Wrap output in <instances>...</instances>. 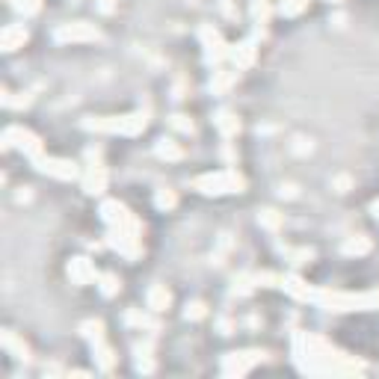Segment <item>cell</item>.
Wrapping results in <instances>:
<instances>
[{
	"instance_id": "6da1fadb",
	"label": "cell",
	"mask_w": 379,
	"mask_h": 379,
	"mask_svg": "<svg viewBox=\"0 0 379 379\" xmlns=\"http://www.w3.org/2000/svg\"><path fill=\"white\" fill-rule=\"evenodd\" d=\"M291 353H294V365L309 376H347V373L365 370V365L356 356L341 353L326 338L311 332H297Z\"/></svg>"
},
{
	"instance_id": "7a4b0ae2",
	"label": "cell",
	"mask_w": 379,
	"mask_h": 379,
	"mask_svg": "<svg viewBox=\"0 0 379 379\" xmlns=\"http://www.w3.org/2000/svg\"><path fill=\"white\" fill-rule=\"evenodd\" d=\"M80 128L89 134H122V137H139L149 128V113L137 110L128 116H89L80 122Z\"/></svg>"
},
{
	"instance_id": "3957f363",
	"label": "cell",
	"mask_w": 379,
	"mask_h": 379,
	"mask_svg": "<svg viewBox=\"0 0 379 379\" xmlns=\"http://www.w3.org/2000/svg\"><path fill=\"white\" fill-rule=\"evenodd\" d=\"M314 305L326 311H370L379 309V287L365 294H347V291H329V287H317Z\"/></svg>"
},
{
	"instance_id": "277c9868",
	"label": "cell",
	"mask_w": 379,
	"mask_h": 379,
	"mask_svg": "<svg viewBox=\"0 0 379 379\" xmlns=\"http://www.w3.org/2000/svg\"><path fill=\"white\" fill-rule=\"evenodd\" d=\"M193 190L202 196H228V193H243L246 190V178L228 166V169H216V172H205L193 178Z\"/></svg>"
},
{
	"instance_id": "5b68a950",
	"label": "cell",
	"mask_w": 379,
	"mask_h": 379,
	"mask_svg": "<svg viewBox=\"0 0 379 379\" xmlns=\"http://www.w3.org/2000/svg\"><path fill=\"white\" fill-rule=\"evenodd\" d=\"M0 142H4V149H15V151H21L27 154L30 160L36 157H42L45 154V142L39 134H33L30 128H21V124H9V128L4 131V137H0Z\"/></svg>"
},
{
	"instance_id": "8992f818",
	"label": "cell",
	"mask_w": 379,
	"mask_h": 379,
	"mask_svg": "<svg viewBox=\"0 0 379 379\" xmlns=\"http://www.w3.org/2000/svg\"><path fill=\"white\" fill-rule=\"evenodd\" d=\"M198 42H202V53H205V63L210 68H216L223 60H228V42L223 39V33L216 30L213 24H198Z\"/></svg>"
},
{
	"instance_id": "52a82bcc",
	"label": "cell",
	"mask_w": 379,
	"mask_h": 379,
	"mask_svg": "<svg viewBox=\"0 0 379 379\" xmlns=\"http://www.w3.org/2000/svg\"><path fill=\"white\" fill-rule=\"evenodd\" d=\"M107 246L119 252L122 258L137 261L142 255V231L137 228H110L107 231Z\"/></svg>"
},
{
	"instance_id": "ba28073f",
	"label": "cell",
	"mask_w": 379,
	"mask_h": 379,
	"mask_svg": "<svg viewBox=\"0 0 379 379\" xmlns=\"http://www.w3.org/2000/svg\"><path fill=\"white\" fill-rule=\"evenodd\" d=\"M33 169L48 175V178H57V181H78V178H83L80 166L75 164V160H65V157H48V154H42V157L33 160Z\"/></svg>"
},
{
	"instance_id": "9c48e42d",
	"label": "cell",
	"mask_w": 379,
	"mask_h": 379,
	"mask_svg": "<svg viewBox=\"0 0 379 379\" xmlns=\"http://www.w3.org/2000/svg\"><path fill=\"white\" fill-rule=\"evenodd\" d=\"M101 30L89 21H65L53 30V42L60 45H83V42H98Z\"/></svg>"
},
{
	"instance_id": "30bf717a",
	"label": "cell",
	"mask_w": 379,
	"mask_h": 379,
	"mask_svg": "<svg viewBox=\"0 0 379 379\" xmlns=\"http://www.w3.org/2000/svg\"><path fill=\"white\" fill-rule=\"evenodd\" d=\"M98 213H101V220L107 223V228H137V231H142V223L137 220V213H131V208L116 202V198L101 202Z\"/></svg>"
},
{
	"instance_id": "8fae6325",
	"label": "cell",
	"mask_w": 379,
	"mask_h": 379,
	"mask_svg": "<svg viewBox=\"0 0 379 379\" xmlns=\"http://www.w3.org/2000/svg\"><path fill=\"white\" fill-rule=\"evenodd\" d=\"M264 358H267V353H261V350L228 353V356H223V373L225 376H243V373H249L255 365H261Z\"/></svg>"
},
{
	"instance_id": "7c38bea8",
	"label": "cell",
	"mask_w": 379,
	"mask_h": 379,
	"mask_svg": "<svg viewBox=\"0 0 379 379\" xmlns=\"http://www.w3.org/2000/svg\"><path fill=\"white\" fill-rule=\"evenodd\" d=\"M65 276L71 284H78V287H86V284H95L98 282V267L92 258H86V255H78V258H71L65 264Z\"/></svg>"
},
{
	"instance_id": "4fadbf2b",
	"label": "cell",
	"mask_w": 379,
	"mask_h": 379,
	"mask_svg": "<svg viewBox=\"0 0 379 379\" xmlns=\"http://www.w3.org/2000/svg\"><path fill=\"white\" fill-rule=\"evenodd\" d=\"M228 60L234 63V68L243 71V68H252L258 63V39H243L237 45L228 48Z\"/></svg>"
},
{
	"instance_id": "5bb4252c",
	"label": "cell",
	"mask_w": 379,
	"mask_h": 379,
	"mask_svg": "<svg viewBox=\"0 0 379 379\" xmlns=\"http://www.w3.org/2000/svg\"><path fill=\"white\" fill-rule=\"evenodd\" d=\"M107 181H110V175H107V169L98 164H89L86 172H83V193L86 196H101L107 190Z\"/></svg>"
},
{
	"instance_id": "9a60e30c",
	"label": "cell",
	"mask_w": 379,
	"mask_h": 379,
	"mask_svg": "<svg viewBox=\"0 0 379 379\" xmlns=\"http://www.w3.org/2000/svg\"><path fill=\"white\" fill-rule=\"evenodd\" d=\"M282 287H284L287 297H294L299 302H314V297H317V287H311L299 276H282Z\"/></svg>"
},
{
	"instance_id": "2e32d148",
	"label": "cell",
	"mask_w": 379,
	"mask_h": 379,
	"mask_svg": "<svg viewBox=\"0 0 379 379\" xmlns=\"http://www.w3.org/2000/svg\"><path fill=\"white\" fill-rule=\"evenodd\" d=\"M27 39H30V30L24 24H6L4 30H0V48H4L6 53L24 48Z\"/></svg>"
},
{
	"instance_id": "e0dca14e",
	"label": "cell",
	"mask_w": 379,
	"mask_h": 379,
	"mask_svg": "<svg viewBox=\"0 0 379 379\" xmlns=\"http://www.w3.org/2000/svg\"><path fill=\"white\" fill-rule=\"evenodd\" d=\"M0 344H4V350L15 358V362H30V347L24 344V338H18L12 329H4V332H0Z\"/></svg>"
},
{
	"instance_id": "ac0fdd59",
	"label": "cell",
	"mask_w": 379,
	"mask_h": 379,
	"mask_svg": "<svg viewBox=\"0 0 379 379\" xmlns=\"http://www.w3.org/2000/svg\"><path fill=\"white\" fill-rule=\"evenodd\" d=\"M169 305H172V291H169V287L166 284H151L149 294H146V309L160 314V311H166Z\"/></svg>"
},
{
	"instance_id": "d6986e66",
	"label": "cell",
	"mask_w": 379,
	"mask_h": 379,
	"mask_svg": "<svg viewBox=\"0 0 379 379\" xmlns=\"http://www.w3.org/2000/svg\"><path fill=\"white\" fill-rule=\"evenodd\" d=\"M237 80H240V71H237V68H234V71L216 68V71H213V78H210V83H208V89H210V95H225Z\"/></svg>"
},
{
	"instance_id": "ffe728a7",
	"label": "cell",
	"mask_w": 379,
	"mask_h": 379,
	"mask_svg": "<svg viewBox=\"0 0 379 379\" xmlns=\"http://www.w3.org/2000/svg\"><path fill=\"white\" fill-rule=\"evenodd\" d=\"M213 124H216V131H220L223 139H234L240 134V119H237V113H231V110H220L213 116Z\"/></svg>"
},
{
	"instance_id": "44dd1931",
	"label": "cell",
	"mask_w": 379,
	"mask_h": 379,
	"mask_svg": "<svg viewBox=\"0 0 379 379\" xmlns=\"http://www.w3.org/2000/svg\"><path fill=\"white\" fill-rule=\"evenodd\" d=\"M154 154L160 160H166V164H178V160H184V149L178 146V142L172 137H160L154 142Z\"/></svg>"
},
{
	"instance_id": "7402d4cb",
	"label": "cell",
	"mask_w": 379,
	"mask_h": 379,
	"mask_svg": "<svg viewBox=\"0 0 379 379\" xmlns=\"http://www.w3.org/2000/svg\"><path fill=\"white\" fill-rule=\"evenodd\" d=\"M124 323H128V326H137L139 332H142V329H149V332H157V329H160V320L151 317L149 311H139V309L124 311Z\"/></svg>"
},
{
	"instance_id": "603a6c76",
	"label": "cell",
	"mask_w": 379,
	"mask_h": 379,
	"mask_svg": "<svg viewBox=\"0 0 379 379\" xmlns=\"http://www.w3.org/2000/svg\"><path fill=\"white\" fill-rule=\"evenodd\" d=\"M92 358H95V368L98 370H113L116 362H119V356L113 353V347L107 344V341H101V344L92 347Z\"/></svg>"
},
{
	"instance_id": "cb8c5ba5",
	"label": "cell",
	"mask_w": 379,
	"mask_h": 379,
	"mask_svg": "<svg viewBox=\"0 0 379 379\" xmlns=\"http://www.w3.org/2000/svg\"><path fill=\"white\" fill-rule=\"evenodd\" d=\"M373 249V243H370V237H365V234H356V237H347L344 243H341V252L344 255H356V258H362V255H368V252Z\"/></svg>"
},
{
	"instance_id": "d4e9b609",
	"label": "cell",
	"mask_w": 379,
	"mask_h": 379,
	"mask_svg": "<svg viewBox=\"0 0 379 379\" xmlns=\"http://www.w3.org/2000/svg\"><path fill=\"white\" fill-rule=\"evenodd\" d=\"M78 332H80V338L86 341L89 347H95V344H101V341H107V338H104V323H101V320H83Z\"/></svg>"
},
{
	"instance_id": "484cf974",
	"label": "cell",
	"mask_w": 379,
	"mask_h": 379,
	"mask_svg": "<svg viewBox=\"0 0 379 379\" xmlns=\"http://www.w3.org/2000/svg\"><path fill=\"white\" fill-rule=\"evenodd\" d=\"M151 350H154L151 341H139V344L134 347V356H137V370H139V373H151V370H154Z\"/></svg>"
},
{
	"instance_id": "4316f807",
	"label": "cell",
	"mask_w": 379,
	"mask_h": 379,
	"mask_svg": "<svg viewBox=\"0 0 379 379\" xmlns=\"http://www.w3.org/2000/svg\"><path fill=\"white\" fill-rule=\"evenodd\" d=\"M258 225L267 231H282L284 228V213H279L276 208H261L258 210Z\"/></svg>"
},
{
	"instance_id": "83f0119b",
	"label": "cell",
	"mask_w": 379,
	"mask_h": 379,
	"mask_svg": "<svg viewBox=\"0 0 379 379\" xmlns=\"http://www.w3.org/2000/svg\"><path fill=\"white\" fill-rule=\"evenodd\" d=\"M95 284H98V294H101L104 299H113V297H119V291H122V279H119L116 273H101Z\"/></svg>"
},
{
	"instance_id": "f1b7e54d",
	"label": "cell",
	"mask_w": 379,
	"mask_h": 379,
	"mask_svg": "<svg viewBox=\"0 0 379 379\" xmlns=\"http://www.w3.org/2000/svg\"><path fill=\"white\" fill-rule=\"evenodd\" d=\"M255 273H237L234 276V284H231V297H249L255 291Z\"/></svg>"
},
{
	"instance_id": "f546056e",
	"label": "cell",
	"mask_w": 379,
	"mask_h": 379,
	"mask_svg": "<svg viewBox=\"0 0 379 379\" xmlns=\"http://www.w3.org/2000/svg\"><path fill=\"white\" fill-rule=\"evenodd\" d=\"M9 6L21 18H33L42 12V0H9Z\"/></svg>"
},
{
	"instance_id": "4dcf8cb0",
	"label": "cell",
	"mask_w": 379,
	"mask_h": 379,
	"mask_svg": "<svg viewBox=\"0 0 379 379\" xmlns=\"http://www.w3.org/2000/svg\"><path fill=\"white\" fill-rule=\"evenodd\" d=\"M249 12H252V21H255V24H267L273 9H269V0H252Z\"/></svg>"
},
{
	"instance_id": "1f68e13d",
	"label": "cell",
	"mask_w": 379,
	"mask_h": 379,
	"mask_svg": "<svg viewBox=\"0 0 379 379\" xmlns=\"http://www.w3.org/2000/svg\"><path fill=\"white\" fill-rule=\"evenodd\" d=\"M30 101H33L30 95H24V92L21 95H12L9 89H4V98H0V104H4L6 110H24V107H30Z\"/></svg>"
},
{
	"instance_id": "d6a6232c",
	"label": "cell",
	"mask_w": 379,
	"mask_h": 379,
	"mask_svg": "<svg viewBox=\"0 0 379 379\" xmlns=\"http://www.w3.org/2000/svg\"><path fill=\"white\" fill-rule=\"evenodd\" d=\"M175 205H178L175 190L164 187V190H157V193H154V208H157V210H172Z\"/></svg>"
},
{
	"instance_id": "836d02e7",
	"label": "cell",
	"mask_w": 379,
	"mask_h": 379,
	"mask_svg": "<svg viewBox=\"0 0 379 379\" xmlns=\"http://www.w3.org/2000/svg\"><path fill=\"white\" fill-rule=\"evenodd\" d=\"M305 9H309V0H282L279 4V15H284V18H297Z\"/></svg>"
},
{
	"instance_id": "e575fe53",
	"label": "cell",
	"mask_w": 379,
	"mask_h": 379,
	"mask_svg": "<svg viewBox=\"0 0 379 379\" xmlns=\"http://www.w3.org/2000/svg\"><path fill=\"white\" fill-rule=\"evenodd\" d=\"M311 258H314V249H309V246H302V249H287V261H291L294 267L311 264Z\"/></svg>"
},
{
	"instance_id": "d590c367",
	"label": "cell",
	"mask_w": 379,
	"mask_h": 379,
	"mask_svg": "<svg viewBox=\"0 0 379 379\" xmlns=\"http://www.w3.org/2000/svg\"><path fill=\"white\" fill-rule=\"evenodd\" d=\"M208 317V305L202 302V299H193V302H187L184 305V320H205Z\"/></svg>"
},
{
	"instance_id": "8d00e7d4",
	"label": "cell",
	"mask_w": 379,
	"mask_h": 379,
	"mask_svg": "<svg viewBox=\"0 0 379 379\" xmlns=\"http://www.w3.org/2000/svg\"><path fill=\"white\" fill-rule=\"evenodd\" d=\"M169 124L175 131H181V134H193L196 128H193V122H190V116H184V113H175L172 119H169Z\"/></svg>"
},
{
	"instance_id": "74e56055",
	"label": "cell",
	"mask_w": 379,
	"mask_h": 379,
	"mask_svg": "<svg viewBox=\"0 0 379 379\" xmlns=\"http://www.w3.org/2000/svg\"><path fill=\"white\" fill-rule=\"evenodd\" d=\"M220 9H223V15H228V18H237V9L231 6V0H220Z\"/></svg>"
},
{
	"instance_id": "f35d334b",
	"label": "cell",
	"mask_w": 379,
	"mask_h": 379,
	"mask_svg": "<svg viewBox=\"0 0 379 379\" xmlns=\"http://www.w3.org/2000/svg\"><path fill=\"white\" fill-rule=\"evenodd\" d=\"M98 9H101V12H113L116 4H113V0H98Z\"/></svg>"
},
{
	"instance_id": "ab89813d",
	"label": "cell",
	"mask_w": 379,
	"mask_h": 379,
	"mask_svg": "<svg viewBox=\"0 0 379 379\" xmlns=\"http://www.w3.org/2000/svg\"><path fill=\"white\" fill-rule=\"evenodd\" d=\"M220 329H223V335H231V329H234V323H231V320H220Z\"/></svg>"
},
{
	"instance_id": "60d3db41",
	"label": "cell",
	"mask_w": 379,
	"mask_h": 379,
	"mask_svg": "<svg viewBox=\"0 0 379 379\" xmlns=\"http://www.w3.org/2000/svg\"><path fill=\"white\" fill-rule=\"evenodd\" d=\"M370 210H373V216H376V220H379V198H376V202L370 205Z\"/></svg>"
},
{
	"instance_id": "b9f144b4",
	"label": "cell",
	"mask_w": 379,
	"mask_h": 379,
	"mask_svg": "<svg viewBox=\"0 0 379 379\" xmlns=\"http://www.w3.org/2000/svg\"><path fill=\"white\" fill-rule=\"evenodd\" d=\"M326 4H344V0H326Z\"/></svg>"
}]
</instances>
